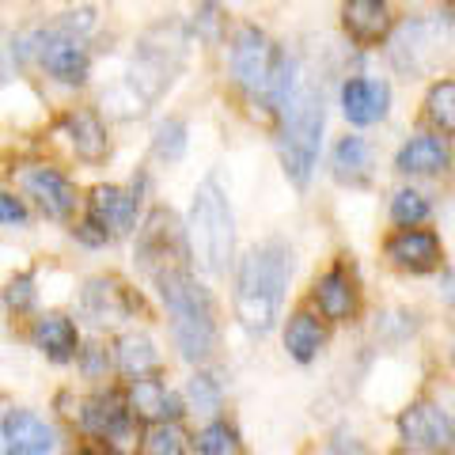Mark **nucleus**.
<instances>
[{"label":"nucleus","mask_w":455,"mask_h":455,"mask_svg":"<svg viewBox=\"0 0 455 455\" xmlns=\"http://www.w3.org/2000/svg\"><path fill=\"white\" fill-rule=\"evenodd\" d=\"M182 53H187V38H182V27H156L145 35L140 50L133 57V68L125 73V80L118 88H110L103 103L118 114V118H133V114H145L148 103L160 95L175 73L182 68Z\"/></svg>","instance_id":"f257e3e1"},{"label":"nucleus","mask_w":455,"mask_h":455,"mask_svg":"<svg viewBox=\"0 0 455 455\" xmlns=\"http://www.w3.org/2000/svg\"><path fill=\"white\" fill-rule=\"evenodd\" d=\"M284 284H289V251L262 243L243 254L235 277V315L251 334H269L281 315Z\"/></svg>","instance_id":"f03ea898"},{"label":"nucleus","mask_w":455,"mask_h":455,"mask_svg":"<svg viewBox=\"0 0 455 455\" xmlns=\"http://www.w3.org/2000/svg\"><path fill=\"white\" fill-rule=\"evenodd\" d=\"M156 284H160V296H164L167 315H171V334H175V346L182 349V357L205 361L212 353V341H217L209 292L190 277L187 266L160 269Z\"/></svg>","instance_id":"7ed1b4c3"},{"label":"nucleus","mask_w":455,"mask_h":455,"mask_svg":"<svg viewBox=\"0 0 455 455\" xmlns=\"http://www.w3.org/2000/svg\"><path fill=\"white\" fill-rule=\"evenodd\" d=\"M323 145V95L296 88L281 107V164L296 187H307Z\"/></svg>","instance_id":"20e7f679"},{"label":"nucleus","mask_w":455,"mask_h":455,"mask_svg":"<svg viewBox=\"0 0 455 455\" xmlns=\"http://www.w3.org/2000/svg\"><path fill=\"white\" fill-rule=\"evenodd\" d=\"M232 73L243 88L269 107H284L292 95V65L259 27H243L232 42Z\"/></svg>","instance_id":"39448f33"},{"label":"nucleus","mask_w":455,"mask_h":455,"mask_svg":"<svg viewBox=\"0 0 455 455\" xmlns=\"http://www.w3.org/2000/svg\"><path fill=\"white\" fill-rule=\"evenodd\" d=\"M232 243H235V228L228 197L217 187V179H205L190 205V251L202 269L224 274L228 259H232Z\"/></svg>","instance_id":"423d86ee"},{"label":"nucleus","mask_w":455,"mask_h":455,"mask_svg":"<svg viewBox=\"0 0 455 455\" xmlns=\"http://www.w3.org/2000/svg\"><path fill=\"white\" fill-rule=\"evenodd\" d=\"M27 53L38 57V65L61 84H84L88 80V53H84L80 38L68 35L61 23H53L50 31H38L23 42Z\"/></svg>","instance_id":"0eeeda50"},{"label":"nucleus","mask_w":455,"mask_h":455,"mask_svg":"<svg viewBox=\"0 0 455 455\" xmlns=\"http://www.w3.org/2000/svg\"><path fill=\"white\" fill-rule=\"evenodd\" d=\"M398 433H403V444L414 451H451L455 444L451 418L433 403H414L410 410H403Z\"/></svg>","instance_id":"6e6552de"},{"label":"nucleus","mask_w":455,"mask_h":455,"mask_svg":"<svg viewBox=\"0 0 455 455\" xmlns=\"http://www.w3.org/2000/svg\"><path fill=\"white\" fill-rule=\"evenodd\" d=\"M137 254H140V262L152 269V277L160 274V269L179 266L175 259H182V232H179V220L171 217L167 209H156L152 217L145 220V228H140Z\"/></svg>","instance_id":"1a4fd4ad"},{"label":"nucleus","mask_w":455,"mask_h":455,"mask_svg":"<svg viewBox=\"0 0 455 455\" xmlns=\"http://www.w3.org/2000/svg\"><path fill=\"white\" fill-rule=\"evenodd\" d=\"M20 187L35 197L38 209L46 212V217H53V220H68V217H73L76 190H73V182H68L61 171H53V167H27L20 175Z\"/></svg>","instance_id":"9d476101"},{"label":"nucleus","mask_w":455,"mask_h":455,"mask_svg":"<svg viewBox=\"0 0 455 455\" xmlns=\"http://www.w3.org/2000/svg\"><path fill=\"white\" fill-rule=\"evenodd\" d=\"M57 440L42 418L27 410H8L4 414V455H53Z\"/></svg>","instance_id":"9b49d317"},{"label":"nucleus","mask_w":455,"mask_h":455,"mask_svg":"<svg viewBox=\"0 0 455 455\" xmlns=\"http://www.w3.org/2000/svg\"><path fill=\"white\" fill-rule=\"evenodd\" d=\"M130 414L140 418V421H148V425H167V421H175L182 414V403L175 395H171L160 379H148V376H140L133 379V387H130Z\"/></svg>","instance_id":"f8f14e48"},{"label":"nucleus","mask_w":455,"mask_h":455,"mask_svg":"<svg viewBox=\"0 0 455 455\" xmlns=\"http://www.w3.org/2000/svg\"><path fill=\"white\" fill-rule=\"evenodd\" d=\"M391 103V92L383 80H349L341 88V110L353 125H372L387 114Z\"/></svg>","instance_id":"ddd939ff"},{"label":"nucleus","mask_w":455,"mask_h":455,"mask_svg":"<svg viewBox=\"0 0 455 455\" xmlns=\"http://www.w3.org/2000/svg\"><path fill=\"white\" fill-rule=\"evenodd\" d=\"M448 164H451V148L436 133H421L414 140H406L395 160L403 175H440V171H448Z\"/></svg>","instance_id":"4468645a"},{"label":"nucleus","mask_w":455,"mask_h":455,"mask_svg":"<svg viewBox=\"0 0 455 455\" xmlns=\"http://www.w3.org/2000/svg\"><path fill=\"white\" fill-rule=\"evenodd\" d=\"M387 259L398 266V269H410V274H425L440 262V243L433 232H398L395 239H387Z\"/></svg>","instance_id":"2eb2a0df"},{"label":"nucleus","mask_w":455,"mask_h":455,"mask_svg":"<svg viewBox=\"0 0 455 455\" xmlns=\"http://www.w3.org/2000/svg\"><path fill=\"white\" fill-rule=\"evenodd\" d=\"M88 209H92L88 220H95L107 235L110 232H130L133 217H137V197L125 194L122 187H95Z\"/></svg>","instance_id":"dca6fc26"},{"label":"nucleus","mask_w":455,"mask_h":455,"mask_svg":"<svg viewBox=\"0 0 455 455\" xmlns=\"http://www.w3.org/2000/svg\"><path fill=\"white\" fill-rule=\"evenodd\" d=\"M133 307H137V300L122 289L118 281L95 277V281L84 284V311H88L95 323H118V319L130 315Z\"/></svg>","instance_id":"f3484780"},{"label":"nucleus","mask_w":455,"mask_h":455,"mask_svg":"<svg viewBox=\"0 0 455 455\" xmlns=\"http://www.w3.org/2000/svg\"><path fill=\"white\" fill-rule=\"evenodd\" d=\"M341 23L357 42H379L387 35L391 16H387V0H346L341 8Z\"/></svg>","instance_id":"a211bd4d"},{"label":"nucleus","mask_w":455,"mask_h":455,"mask_svg":"<svg viewBox=\"0 0 455 455\" xmlns=\"http://www.w3.org/2000/svg\"><path fill=\"white\" fill-rule=\"evenodd\" d=\"M65 130H68V140H73V148H76L80 160H88V164L107 160L110 140H107L103 122H99L92 110H73L65 118Z\"/></svg>","instance_id":"6ab92c4d"},{"label":"nucleus","mask_w":455,"mask_h":455,"mask_svg":"<svg viewBox=\"0 0 455 455\" xmlns=\"http://www.w3.org/2000/svg\"><path fill=\"white\" fill-rule=\"evenodd\" d=\"M31 338L50 361H68L76 353V326L68 323L65 315H42L35 323Z\"/></svg>","instance_id":"aec40b11"},{"label":"nucleus","mask_w":455,"mask_h":455,"mask_svg":"<svg viewBox=\"0 0 455 455\" xmlns=\"http://www.w3.org/2000/svg\"><path fill=\"white\" fill-rule=\"evenodd\" d=\"M315 300H319V311L326 319H349L353 315V284L341 269H331L323 274L319 284H315Z\"/></svg>","instance_id":"412c9836"},{"label":"nucleus","mask_w":455,"mask_h":455,"mask_svg":"<svg viewBox=\"0 0 455 455\" xmlns=\"http://www.w3.org/2000/svg\"><path fill=\"white\" fill-rule=\"evenodd\" d=\"M323 341H326V334H323V326H319L315 315H307V311L292 315L289 331H284V349H289L296 361H311L323 349Z\"/></svg>","instance_id":"4be33fe9"},{"label":"nucleus","mask_w":455,"mask_h":455,"mask_svg":"<svg viewBox=\"0 0 455 455\" xmlns=\"http://www.w3.org/2000/svg\"><path fill=\"white\" fill-rule=\"evenodd\" d=\"M156 364H160V357H156L152 341H148L145 334H125V338L118 341V368H122L125 376L140 379V376L156 372Z\"/></svg>","instance_id":"5701e85b"},{"label":"nucleus","mask_w":455,"mask_h":455,"mask_svg":"<svg viewBox=\"0 0 455 455\" xmlns=\"http://www.w3.org/2000/svg\"><path fill=\"white\" fill-rule=\"evenodd\" d=\"M334 175L341 182H364V175H368V145L361 137H346L334 148Z\"/></svg>","instance_id":"b1692460"},{"label":"nucleus","mask_w":455,"mask_h":455,"mask_svg":"<svg viewBox=\"0 0 455 455\" xmlns=\"http://www.w3.org/2000/svg\"><path fill=\"white\" fill-rule=\"evenodd\" d=\"M425 114L433 118V125H440V130L455 133V84H451V80L433 84L429 99H425Z\"/></svg>","instance_id":"393cba45"},{"label":"nucleus","mask_w":455,"mask_h":455,"mask_svg":"<svg viewBox=\"0 0 455 455\" xmlns=\"http://www.w3.org/2000/svg\"><path fill=\"white\" fill-rule=\"evenodd\" d=\"M152 152L160 156V160H167V164L182 160V152H187V125H182L179 118H167L152 137Z\"/></svg>","instance_id":"a878e982"},{"label":"nucleus","mask_w":455,"mask_h":455,"mask_svg":"<svg viewBox=\"0 0 455 455\" xmlns=\"http://www.w3.org/2000/svg\"><path fill=\"white\" fill-rule=\"evenodd\" d=\"M182 451H187V444H182V433L171 421L152 425L145 433V448H140V455H182Z\"/></svg>","instance_id":"bb28decb"},{"label":"nucleus","mask_w":455,"mask_h":455,"mask_svg":"<svg viewBox=\"0 0 455 455\" xmlns=\"http://www.w3.org/2000/svg\"><path fill=\"white\" fill-rule=\"evenodd\" d=\"M429 217V205H425V197L418 190H398L395 202H391V220L403 224V228H414L418 220Z\"/></svg>","instance_id":"cd10ccee"},{"label":"nucleus","mask_w":455,"mask_h":455,"mask_svg":"<svg viewBox=\"0 0 455 455\" xmlns=\"http://www.w3.org/2000/svg\"><path fill=\"white\" fill-rule=\"evenodd\" d=\"M197 451H205V455H232L235 451V433L228 429L224 421H212V425H205L202 433H197Z\"/></svg>","instance_id":"c85d7f7f"},{"label":"nucleus","mask_w":455,"mask_h":455,"mask_svg":"<svg viewBox=\"0 0 455 455\" xmlns=\"http://www.w3.org/2000/svg\"><path fill=\"white\" fill-rule=\"evenodd\" d=\"M190 403L194 410H202V414H212V410L220 406V387L212 376H194L190 379Z\"/></svg>","instance_id":"c756f323"},{"label":"nucleus","mask_w":455,"mask_h":455,"mask_svg":"<svg viewBox=\"0 0 455 455\" xmlns=\"http://www.w3.org/2000/svg\"><path fill=\"white\" fill-rule=\"evenodd\" d=\"M35 304V281H31V274H23V277H16L8 284V307H16V311H23V307H31Z\"/></svg>","instance_id":"7c9ffc66"},{"label":"nucleus","mask_w":455,"mask_h":455,"mask_svg":"<svg viewBox=\"0 0 455 455\" xmlns=\"http://www.w3.org/2000/svg\"><path fill=\"white\" fill-rule=\"evenodd\" d=\"M0 217H4L8 228H16V224H23V205L12 194H4V197H0Z\"/></svg>","instance_id":"2f4dec72"},{"label":"nucleus","mask_w":455,"mask_h":455,"mask_svg":"<svg viewBox=\"0 0 455 455\" xmlns=\"http://www.w3.org/2000/svg\"><path fill=\"white\" fill-rule=\"evenodd\" d=\"M448 300H451V304H455V277H451V281H448Z\"/></svg>","instance_id":"473e14b6"},{"label":"nucleus","mask_w":455,"mask_h":455,"mask_svg":"<svg viewBox=\"0 0 455 455\" xmlns=\"http://www.w3.org/2000/svg\"><path fill=\"white\" fill-rule=\"evenodd\" d=\"M80 455H95V451H80Z\"/></svg>","instance_id":"72a5a7b5"},{"label":"nucleus","mask_w":455,"mask_h":455,"mask_svg":"<svg viewBox=\"0 0 455 455\" xmlns=\"http://www.w3.org/2000/svg\"><path fill=\"white\" fill-rule=\"evenodd\" d=\"M205 4H212V0H205Z\"/></svg>","instance_id":"f704fd0d"}]
</instances>
